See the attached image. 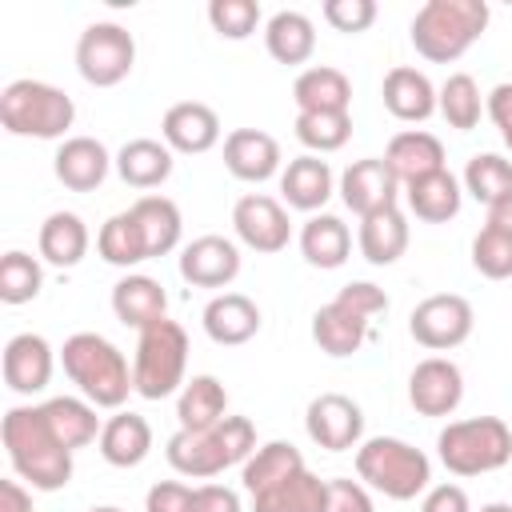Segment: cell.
Segmentation results:
<instances>
[{"instance_id": "obj_1", "label": "cell", "mask_w": 512, "mask_h": 512, "mask_svg": "<svg viewBox=\"0 0 512 512\" xmlns=\"http://www.w3.org/2000/svg\"><path fill=\"white\" fill-rule=\"evenodd\" d=\"M0 440L16 476L32 492H60L72 480V452L52 436L40 408H8L0 424Z\"/></svg>"}, {"instance_id": "obj_2", "label": "cell", "mask_w": 512, "mask_h": 512, "mask_svg": "<svg viewBox=\"0 0 512 512\" xmlns=\"http://www.w3.org/2000/svg\"><path fill=\"white\" fill-rule=\"evenodd\" d=\"M60 364H64L68 380L80 388V396L96 408H120L128 400V392H136L124 352L112 340H104L100 332L68 336L60 348Z\"/></svg>"}, {"instance_id": "obj_3", "label": "cell", "mask_w": 512, "mask_h": 512, "mask_svg": "<svg viewBox=\"0 0 512 512\" xmlns=\"http://www.w3.org/2000/svg\"><path fill=\"white\" fill-rule=\"evenodd\" d=\"M484 0H428L412 16V48L432 64L460 60L488 28Z\"/></svg>"}, {"instance_id": "obj_4", "label": "cell", "mask_w": 512, "mask_h": 512, "mask_svg": "<svg viewBox=\"0 0 512 512\" xmlns=\"http://www.w3.org/2000/svg\"><path fill=\"white\" fill-rule=\"evenodd\" d=\"M356 476L388 500H416L428 492L432 460L400 436H372L356 448Z\"/></svg>"}, {"instance_id": "obj_5", "label": "cell", "mask_w": 512, "mask_h": 512, "mask_svg": "<svg viewBox=\"0 0 512 512\" xmlns=\"http://www.w3.org/2000/svg\"><path fill=\"white\" fill-rule=\"evenodd\" d=\"M76 120V104L64 88L44 80H12L0 92V124L12 136L60 140Z\"/></svg>"}, {"instance_id": "obj_6", "label": "cell", "mask_w": 512, "mask_h": 512, "mask_svg": "<svg viewBox=\"0 0 512 512\" xmlns=\"http://www.w3.org/2000/svg\"><path fill=\"white\" fill-rule=\"evenodd\" d=\"M436 452L452 476H484L512 460V428L500 416L452 420L436 436Z\"/></svg>"}, {"instance_id": "obj_7", "label": "cell", "mask_w": 512, "mask_h": 512, "mask_svg": "<svg viewBox=\"0 0 512 512\" xmlns=\"http://www.w3.org/2000/svg\"><path fill=\"white\" fill-rule=\"evenodd\" d=\"M188 368V332L176 320H156L140 332L136 356H132V384L144 400H164L176 388H184Z\"/></svg>"}, {"instance_id": "obj_8", "label": "cell", "mask_w": 512, "mask_h": 512, "mask_svg": "<svg viewBox=\"0 0 512 512\" xmlns=\"http://www.w3.org/2000/svg\"><path fill=\"white\" fill-rule=\"evenodd\" d=\"M136 64V40L128 28L112 24V20H96L80 32L76 40V72L92 84V88H112L120 84Z\"/></svg>"}, {"instance_id": "obj_9", "label": "cell", "mask_w": 512, "mask_h": 512, "mask_svg": "<svg viewBox=\"0 0 512 512\" xmlns=\"http://www.w3.org/2000/svg\"><path fill=\"white\" fill-rule=\"evenodd\" d=\"M472 304L456 292H436V296H424L412 316H408V332L420 348L428 352H448V348H460L468 336H472Z\"/></svg>"}, {"instance_id": "obj_10", "label": "cell", "mask_w": 512, "mask_h": 512, "mask_svg": "<svg viewBox=\"0 0 512 512\" xmlns=\"http://www.w3.org/2000/svg\"><path fill=\"white\" fill-rule=\"evenodd\" d=\"M304 428H308V440L316 448H324V452H348V448H360L364 412L344 392H320L308 404V412H304Z\"/></svg>"}, {"instance_id": "obj_11", "label": "cell", "mask_w": 512, "mask_h": 512, "mask_svg": "<svg viewBox=\"0 0 512 512\" xmlns=\"http://www.w3.org/2000/svg\"><path fill=\"white\" fill-rule=\"evenodd\" d=\"M232 228H236V236H240L244 248L264 252V256L284 252L288 240H292V224H288L284 204L272 200V196H264V192H248V196L236 200Z\"/></svg>"}, {"instance_id": "obj_12", "label": "cell", "mask_w": 512, "mask_h": 512, "mask_svg": "<svg viewBox=\"0 0 512 512\" xmlns=\"http://www.w3.org/2000/svg\"><path fill=\"white\" fill-rule=\"evenodd\" d=\"M396 192H400V180L392 176V168L384 164V156H364V160H352L340 176V200L348 212H356L360 220L372 216V212H384V208H396Z\"/></svg>"}, {"instance_id": "obj_13", "label": "cell", "mask_w": 512, "mask_h": 512, "mask_svg": "<svg viewBox=\"0 0 512 512\" xmlns=\"http://www.w3.org/2000/svg\"><path fill=\"white\" fill-rule=\"evenodd\" d=\"M464 400V376L448 356H428L408 376V404L420 416H452Z\"/></svg>"}, {"instance_id": "obj_14", "label": "cell", "mask_w": 512, "mask_h": 512, "mask_svg": "<svg viewBox=\"0 0 512 512\" xmlns=\"http://www.w3.org/2000/svg\"><path fill=\"white\" fill-rule=\"evenodd\" d=\"M180 276L196 288H228L240 276V248L228 236H196L180 252Z\"/></svg>"}, {"instance_id": "obj_15", "label": "cell", "mask_w": 512, "mask_h": 512, "mask_svg": "<svg viewBox=\"0 0 512 512\" xmlns=\"http://www.w3.org/2000/svg\"><path fill=\"white\" fill-rule=\"evenodd\" d=\"M160 136L172 152H184V156H200L208 148L220 144V116L200 104V100H180L164 112L160 120Z\"/></svg>"}, {"instance_id": "obj_16", "label": "cell", "mask_w": 512, "mask_h": 512, "mask_svg": "<svg viewBox=\"0 0 512 512\" xmlns=\"http://www.w3.org/2000/svg\"><path fill=\"white\" fill-rule=\"evenodd\" d=\"M224 168L244 184H264L280 172V144L260 128H236L224 136Z\"/></svg>"}, {"instance_id": "obj_17", "label": "cell", "mask_w": 512, "mask_h": 512, "mask_svg": "<svg viewBox=\"0 0 512 512\" xmlns=\"http://www.w3.org/2000/svg\"><path fill=\"white\" fill-rule=\"evenodd\" d=\"M112 164H116V160L108 156V148H104L96 136H68V140L56 148V156H52L56 180H60L64 188H72V192H92V188H100Z\"/></svg>"}, {"instance_id": "obj_18", "label": "cell", "mask_w": 512, "mask_h": 512, "mask_svg": "<svg viewBox=\"0 0 512 512\" xmlns=\"http://www.w3.org/2000/svg\"><path fill=\"white\" fill-rule=\"evenodd\" d=\"M52 380V344L36 332H20L4 344V384L20 396L44 392Z\"/></svg>"}, {"instance_id": "obj_19", "label": "cell", "mask_w": 512, "mask_h": 512, "mask_svg": "<svg viewBox=\"0 0 512 512\" xmlns=\"http://www.w3.org/2000/svg\"><path fill=\"white\" fill-rule=\"evenodd\" d=\"M204 332L212 344L236 348L260 332V308L244 292H220L204 304Z\"/></svg>"}, {"instance_id": "obj_20", "label": "cell", "mask_w": 512, "mask_h": 512, "mask_svg": "<svg viewBox=\"0 0 512 512\" xmlns=\"http://www.w3.org/2000/svg\"><path fill=\"white\" fill-rule=\"evenodd\" d=\"M368 316L364 312H356L352 304H344L340 296L336 300H328L324 308H316V316H312V340L320 344V352H328V356H352V352H360V344L368 340Z\"/></svg>"}, {"instance_id": "obj_21", "label": "cell", "mask_w": 512, "mask_h": 512, "mask_svg": "<svg viewBox=\"0 0 512 512\" xmlns=\"http://www.w3.org/2000/svg\"><path fill=\"white\" fill-rule=\"evenodd\" d=\"M384 164L392 168V176L400 184H412V180L432 176V172L444 168V144L432 132H424V128H404V132H396L388 140Z\"/></svg>"}, {"instance_id": "obj_22", "label": "cell", "mask_w": 512, "mask_h": 512, "mask_svg": "<svg viewBox=\"0 0 512 512\" xmlns=\"http://www.w3.org/2000/svg\"><path fill=\"white\" fill-rule=\"evenodd\" d=\"M112 312H116L120 324L144 332L148 324L164 320V312H168V292H164L160 280L140 276V272H128V276H120L116 288H112Z\"/></svg>"}, {"instance_id": "obj_23", "label": "cell", "mask_w": 512, "mask_h": 512, "mask_svg": "<svg viewBox=\"0 0 512 512\" xmlns=\"http://www.w3.org/2000/svg\"><path fill=\"white\" fill-rule=\"evenodd\" d=\"M164 456H168V464H172L180 476H192V480H208V476H220L224 468H232V460H228V452H224L216 428H208V432H188V428H180V432L168 440Z\"/></svg>"}, {"instance_id": "obj_24", "label": "cell", "mask_w": 512, "mask_h": 512, "mask_svg": "<svg viewBox=\"0 0 512 512\" xmlns=\"http://www.w3.org/2000/svg\"><path fill=\"white\" fill-rule=\"evenodd\" d=\"M380 96H384V108L396 120H404V124H420V120H428L436 112V88H432V80L420 68H408V64H400V68H392L384 76Z\"/></svg>"}, {"instance_id": "obj_25", "label": "cell", "mask_w": 512, "mask_h": 512, "mask_svg": "<svg viewBox=\"0 0 512 512\" xmlns=\"http://www.w3.org/2000/svg\"><path fill=\"white\" fill-rule=\"evenodd\" d=\"M100 456L112 464V468H136L144 464V456L152 452V428L144 416L136 412H116L104 420L100 428Z\"/></svg>"}, {"instance_id": "obj_26", "label": "cell", "mask_w": 512, "mask_h": 512, "mask_svg": "<svg viewBox=\"0 0 512 512\" xmlns=\"http://www.w3.org/2000/svg\"><path fill=\"white\" fill-rule=\"evenodd\" d=\"M292 100H296V112H348L352 80L332 64H316L296 76Z\"/></svg>"}, {"instance_id": "obj_27", "label": "cell", "mask_w": 512, "mask_h": 512, "mask_svg": "<svg viewBox=\"0 0 512 512\" xmlns=\"http://www.w3.org/2000/svg\"><path fill=\"white\" fill-rule=\"evenodd\" d=\"M280 192H284L288 208H300V212L324 208L328 196H332V168H328V160H320L312 152L288 160V168L280 172Z\"/></svg>"}, {"instance_id": "obj_28", "label": "cell", "mask_w": 512, "mask_h": 512, "mask_svg": "<svg viewBox=\"0 0 512 512\" xmlns=\"http://www.w3.org/2000/svg\"><path fill=\"white\" fill-rule=\"evenodd\" d=\"M252 512H328V480L300 468L296 476L256 492Z\"/></svg>"}, {"instance_id": "obj_29", "label": "cell", "mask_w": 512, "mask_h": 512, "mask_svg": "<svg viewBox=\"0 0 512 512\" xmlns=\"http://www.w3.org/2000/svg\"><path fill=\"white\" fill-rule=\"evenodd\" d=\"M40 412H44L52 436H56L68 452H76V448L100 440V428H104V424H100V416H96V404H88V400H80V396H52V400L40 404Z\"/></svg>"}, {"instance_id": "obj_30", "label": "cell", "mask_w": 512, "mask_h": 512, "mask_svg": "<svg viewBox=\"0 0 512 512\" xmlns=\"http://www.w3.org/2000/svg\"><path fill=\"white\" fill-rule=\"evenodd\" d=\"M116 172L132 188H160L172 176V148L152 136H136L116 152Z\"/></svg>"}, {"instance_id": "obj_31", "label": "cell", "mask_w": 512, "mask_h": 512, "mask_svg": "<svg viewBox=\"0 0 512 512\" xmlns=\"http://www.w3.org/2000/svg\"><path fill=\"white\" fill-rule=\"evenodd\" d=\"M404 196H408L412 216L424 220V224H448V220L460 212V200H464L460 180H456L448 168H440V172H432V176H420V180L404 184Z\"/></svg>"}, {"instance_id": "obj_32", "label": "cell", "mask_w": 512, "mask_h": 512, "mask_svg": "<svg viewBox=\"0 0 512 512\" xmlns=\"http://www.w3.org/2000/svg\"><path fill=\"white\" fill-rule=\"evenodd\" d=\"M360 256L376 268H388L404 256L408 248V220L400 208H384V212H372L360 220Z\"/></svg>"}, {"instance_id": "obj_33", "label": "cell", "mask_w": 512, "mask_h": 512, "mask_svg": "<svg viewBox=\"0 0 512 512\" xmlns=\"http://www.w3.org/2000/svg\"><path fill=\"white\" fill-rule=\"evenodd\" d=\"M228 416V392L216 376H192L184 388H180V400H176V420L180 428L188 432H208L216 428L220 420Z\"/></svg>"}, {"instance_id": "obj_34", "label": "cell", "mask_w": 512, "mask_h": 512, "mask_svg": "<svg viewBox=\"0 0 512 512\" xmlns=\"http://www.w3.org/2000/svg\"><path fill=\"white\" fill-rule=\"evenodd\" d=\"M264 48L276 64H304L316 52V28L304 12L284 8L264 24Z\"/></svg>"}, {"instance_id": "obj_35", "label": "cell", "mask_w": 512, "mask_h": 512, "mask_svg": "<svg viewBox=\"0 0 512 512\" xmlns=\"http://www.w3.org/2000/svg\"><path fill=\"white\" fill-rule=\"evenodd\" d=\"M128 212H132V216H136V224H140V236H144L148 260H152V256H168V252L180 244L184 220H180V208H176L168 196H140Z\"/></svg>"}, {"instance_id": "obj_36", "label": "cell", "mask_w": 512, "mask_h": 512, "mask_svg": "<svg viewBox=\"0 0 512 512\" xmlns=\"http://www.w3.org/2000/svg\"><path fill=\"white\" fill-rule=\"evenodd\" d=\"M40 256L56 268H76L84 256H88V228L76 212H52L44 224H40Z\"/></svg>"}, {"instance_id": "obj_37", "label": "cell", "mask_w": 512, "mask_h": 512, "mask_svg": "<svg viewBox=\"0 0 512 512\" xmlns=\"http://www.w3.org/2000/svg\"><path fill=\"white\" fill-rule=\"evenodd\" d=\"M300 252L312 268H340L352 252V232L340 216L320 212L300 228Z\"/></svg>"}, {"instance_id": "obj_38", "label": "cell", "mask_w": 512, "mask_h": 512, "mask_svg": "<svg viewBox=\"0 0 512 512\" xmlns=\"http://www.w3.org/2000/svg\"><path fill=\"white\" fill-rule=\"evenodd\" d=\"M300 468H304V456H300L296 444H288V440H268V444H260V448L244 460L240 480H244V492L256 496V492H264V488H272V484L296 476Z\"/></svg>"}, {"instance_id": "obj_39", "label": "cell", "mask_w": 512, "mask_h": 512, "mask_svg": "<svg viewBox=\"0 0 512 512\" xmlns=\"http://www.w3.org/2000/svg\"><path fill=\"white\" fill-rule=\"evenodd\" d=\"M96 252L104 264H116V268H132L140 260H148V248H144V236H140V224L132 212H116L100 224L96 232Z\"/></svg>"}, {"instance_id": "obj_40", "label": "cell", "mask_w": 512, "mask_h": 512, "mask_svg": "<svg viewBox=\"0 0 512 512\" xmlns=\"http://www.w3.org/2000/svg\"><path fill=\"white\" fill-rule=\"evenodd\" d=\"M436 112L448 120V128L472 132V128L480 124V112H484L476 80H472L468 72H452V76L440 84V92H436Z\"/></svg>"}, {"instance_id": "obj_41", "label": "cell", "mask_w": 512, "mask_h": 512, "mask_svg": "<svg viewBox=\"0 0 512 512\" xmlns=\"http://www.w3.org/2000/svg\"><path fill=\"white\" fill-rule=\"evenodd\" d=\"M296 140L312 152V156H324V152H336L348 144L352 136V116L348 112H296Z\"/></svg>"}, {"instance_id": "obj_42", "label": "cell", "mask_w": 512, "mask_h": 512, "mask_svg": "<svg viewBox=\"0 0 512 512\" xmlns=\"http://www.w3.org/2000/svg\"><path fill=\"white\" fill-rule=\"evenodd\" d=\"M464 192L492 208L500 196L512 192V160H504L496 152H476L464 168Z\"/></svg>"}, {"instance_id": "obj_43", "label": "cell", "mask_w": 512, "mask_h": 512, "mask_svg": "<svg viewBox=\"0 0 512 512\" xmlns=\"http://www.w3.org/2000/svg\"><path fill=\"white\" fill-rule=\"evenodd\" d=\"M40 288H44L40 260L20 252V248L4 252V260H0V300L4 304H28V300L40 296Z\"/></svg>"}, {"instance_id": "obj_44", "label": "cell", "mask_w": 512, "mask_h": 512, "mask_svg": "<svg viewBox=\"0 0 512 512\" xmlns=\"http://www.w3.org/2000/svg\"><path fill=\"white\" fill-rule=\"evenodd\" d=\"M472 268L488 280H508L512 276V232L484 224L472 236Z\"/></svg>"}, {"instance_id": "obj_45", "label": "cell", "mask_w": 512, "mask_h": 512, "mask_svg": "<svg viewBox=\"0 0 512 512\" xmlns=\"http://www.w3.org/2000/svg\"><path fill=\"white\" fill-rule=\"evenodd\" d=\"M208 24L224 40H248L260 24V4L256 0H212L208 4Z\"/></svg>"}, {"instance_id": "obj_46", "label": "cell", "mask_w": 512, "mask_h": 512, "mask_svg": "<svg viewBox=\"0 0 512 512\" xmlns=\"http://www.w3.org/2000/svg\"><path fill=\"white\" fill-rule=\"evenodd\" d=\"M324 20L344 32V36H356V32H368L372 20H376V4L372 0H324Z\"/></svg>"}, {"instance_id": "obj_47", "label": "cell", "mask_w": 512, "mask_h": 512, "mask_svg": "<svg viewBox=\"0 0 512 512\" xmlns=\"http://www.w3.org/2000/svg\"><path fill=\"white\" fill-rule=\"evenodd\" d=\"M192 496L196 488L180 480H156L144 496V512H192Z\"/></svg>"}, {"instance_id": "obj_48", "label": "cell", "mask_w": 512, "mask_h": 512, "mask_svg": "<svg viewBox=\"0 0 512 512\" xmlns=\"http://www.w3.org/2000/svg\"><path fill=\"white\" fill-rule=\"evenodd\" d=\"M328 512H376L372 508V496L360 480H328Z\"/></svg>"}, {"instance_id": "obj_49", "label": "cell", "mask_w": 512, "mask_h": 512, "mask_svg": "<svg viewBox=\"0 0 512 512\" xmlns=\"http://www.w3.org/2000/svg\"><path fill=\"white\" fill-rule=\"evenodd\" d=\"M336 296H340L344 304H352L356 312H364L368 320L380 316V312H388V296H384V288H376V284H368V280H352V284H344Z\"/></svg>"}, {"instance_id": "obj_50", "label": "cell", "mask_w": 512, "mask_h": 512, "mask_svg": "<svg viewBox=\"0 0 512 512\" xmlns=\"http://www.w3.org/2000/svg\"><path fill=\"white\" fill-rule=\"evenodd\" d=\"M420 512H472V504H468V492L460 484H436L424 492Z\"/></svg>"}, {"instance_id": "obj_51", "label": "cell", "mask_w": 512, "mask_h": 512, "mask_svg": "<svg viewBox=\"0 0 512 512\" xmlns=\"http://www.w3.org/2000/svg\"><path fill=\"white\" fill-rule=\"evenodd\" d=\"M192 512H244L240 508V496L224 484H200L196 496H192Z\"/></svg>"}, {"instance_id": "obj_52", "label": "cell", "mask_w": 512, "mask_h": 512, "mask_svg": "<svg viewBox=\"0 0 512 512\" xmlns=\"http://www.w3.org/2000/svg\"><path fill=\"white\" fill-rule=\"evenodd\" d=\"M484 112L492 116V124L504 132V128H512V84H496L492 92H488V100H484Z\"/></svg>"}, {"instance_id": "obj_53", "label": "cell", "mask_w": 512, "mask_h": 512, "mask_svg": "<svg viewBox=\"0 0 512 512\" xmlns=\"http://www.w3.org/2000/svg\"><path fill=\"white\" fill-rule=\"evenodd\" d=\"M0 512H32V488H24L20 480H4L0 484Z\"/></svg>"}, {"instance_id": "obj_54", "label": "cell", "mask_w": 512, "mask_h": 512, "mask_svg": "<svg viewBox=\"0 0 512 512\" xmlns=\"http://www.w3.org/2000/svg\"><path fill=\"white\" fill-rule=\"evenodd\" d=\"M488 224H496V228L512 232V192H508V196H500V200L488 208Z\"/></svg>"}, {"instance_id": "obj_55", "label": "cell", "mask_w": 512, "mask_h": 512, "mask_svg": "<svg viewBox=\"0 0 512 512\" xmlns=\"http://www.w3.org/2000/svg\"><path fill=\"white\" fill-rule=\"evenodd\" d=\"M480 512H512V504H504V500H492V504H484Z\"/></svg>"}, {"instance_id": "obj_56", "label": "cell", "mask_w": 512, "mask_h": 512, "mask_svg": "<svg viewBox=\"0 0 512 512\" xmlns=\"http://www.w3.org/2000/svg\"><path fill=\"white\" fill-rule=\"evenodd\" d=\"M500 136H504V144H508V152H512V128H504Z\"/></svg>"}, {"instance_id": "obj_57", "label": "cell", "mask_w": 512, "mask_h": 512, "mask_svg": "<svg viewBox=\"0 0 512 512\" xmlns=\"http://www.w3.org/2000/svg\"><path fill=\"white\" fill-rule=\"evenodd\" d=\"M88 512H120V508H112V504H100V508H88Z\"/></svg>"}]
</instances>
